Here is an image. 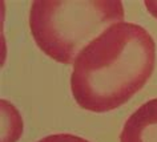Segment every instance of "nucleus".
<instances>
[{"label":"nucleus","instance_id":"423d86ee","mask_svg":"<svg viewBox=\"0 0 157 142\" xmlns=\"http://www.w3.org/2000/svg\"><path fill=\"white\" fill-rule=\"evenodd\" d=\"M144 6H145V8L148 9V12L151 13L153 17L157 19V0L156 2L155 0H145Z\"/></svg>","mask_w":157,"mask_h":142},{"label":"nucleus","instance_id":"f257e3e1","mask_svg":"<svg viewBox=\"0 0 157 142\" xmlns=\"http://www.w3.org/2000/svg\"><path fill=\"white\" fill-rule=\"evenodd\" d=\"M155 65L156 43L151 33L135 23H116L76 57L71 92L80 108L111 112L143 89Z\"/></svg>","mask_w":157,"mask_h":142},{"label":"nucleus","instance_id":"39448f33","mask_svg":"<svg viewBox=\"0 0 157 142\" xmlns=\"http://www.w3.org/2000/svg\"><path fill=\"white\" fill-rule=\"evenodd\" d=\"M37 142H91V141L85 140L83 137L75 136V134L57 133V134H49V136L39 140Z\"/></svg>","mask_w":157,"mask_h":142},{"label":"nucleus","instance_id":"7ed1b4c3","mask_svg":"<svg viewBox=\"0 0 157 142\" xmlns=\"http://www.w3.org/2000/svg\"><path fill=\"white\" fill-rule=\"evenodd\" d=\"M120 142H157V97L143 104L127 118Z\"/></svg>","mask_w":157,"mask_h":142},{"label":"nucleus","instance_id":"20e7f679","mask_svg":"<svg viewBox=\"0 0 157 142\" xmlns=\"http://www.w3.org/2000/svg\"><path fill=\"white\" fill-rule=\"evenodd\" d=\"M2 142H17L23 134V118L10 101L2 100Z\"/></svg>","mask_w":157,"mask_h":142},{"label":"nucleus","instance_id":"f03ea898","mask_svg":"<svg viewBox=\"0 0 157 142\" xmlns=\"http://www.w3.org/2000/svg\"><path fill=\"white\" fill-rule=\"evenodd\" d=\"M125 9L116 2H33L29 29L36 45L52 60L73 65L80 52L107 28L123 21Z\"/></svg>","mask_w":157,"mask_h":142}]
</instances>
